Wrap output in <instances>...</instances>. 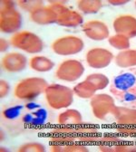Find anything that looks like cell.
<instances>
[{
  "instance_id": "cell-19",
  "label": "cell",
  "mask_w": 136,
  "mask_h": 152,
  "mask_svg": "<svg viewBox=\"0 0 136 152\" xmlns=\"http://www.w3.org/2000/svg\"><path fill=\"white\" fill-rule=\"evenodd\" d=\"M58 123L61 125H79L82 123V116L78 110H68L58 116Z\"/></svg>"
},
{
  "instance_id": "cell-8",
  "label": "cell",
  "mask_w": 136,
  "mask_h": 152,
  "mask_svg": "<svg viewBox=\"0 0 136 152\" xmlns=\"http://www.w3.org/2000/svg\"><path fill=\"white\" fill-rule=\"evenodd\" d=\"M50 3H52L50 7L57 14L56 24L62 26L75 27L83 23V17L79 13L68 9L58 1H50Z\"/></svg>"
},
{
  "instance_id": "cell-10",
  "label": "cell",
  "mask_w": 136,
  "mask_h": 152,
  "mask_svg": "<svg viewBox=\"0 0 136 152\" xmlns=\"http://www.w3.org/2000/svg\"><path fill=\"white\" fill-rule=\"evenodd\" d=\"M92 110L96 118L104 120L109 113L112 112L115 105L113 99L107 94H98L92 98Z\"/></svg>"
},
{
  "instance_id": "cell-26",
  "label": "cell",
  "mask_w": 136,
  "mask_h": 152,
  "mask_svg": "<svg viewBox=\"0 0 136 152\" xmlns=\"http://www.w3.org/2000/svg\"><path fill=\"white\" fill-rule=\"evenodd\" d=\"M46 150V148L44 145L40 143H36V142H30L22 145L21 147H19L18 151L19 152H44Z\"/></svg>"
},
{
  "instance_id": "cell-28",
  "label": "cell",
  "mask_w": 136,
  "mask_h": 152,
  "mask_svg": "<svg viewBox=\"0 0 136 152\" xmlns=\"http://www.w3.org/2000/svg\"><path fill=\"white\" fill-rule=\"evenodd\" d=\"M1 84H0V90H1V93H0V97L1 99H3L4 97H6L7 95L9 93L10 91V86L8 84V83L7 81L1 80Z\"/></svg>"
},
{
  "instance_id": "cell-31",
  "label": "cell",
  "mask_w": 136,
  "mask_h": 152,
  "mask_svg": "<svg viewBox=\"0 0 136 152\" xmlns=\"http://www.w3.org/2000/svg\"><path fill=\"white\" fill-rule=\"evenodd\" d=\"M3 137H4V133H3V130H1V141L3 140Z\"/></svg>"
},
{
  "instance_id": "cell-9",
  "label": "cell",
  "mask_w": 136,
  "mask_h": 152,
  "mask_svg": "<svg viewBox=\"0 0 136 152\" xmlns=\"http://www.w3.org/2000/svg\"><path fill=\"white\" fill-rule=\"evenodd\" d=\"M85 72L84 65L77 60L63 62L55 72L56 77L65 82H74L79 79Z\"/></svg>"
},
{
  "instance_id": "cell-29",
  "label": "cell",
  "mask_w": 136,
  "mask_h": 152,
  "mask_svg": "<svg viewBox=\"0 0 136 152\" xmlns=\"http://www.w3.org/2000/svg\"><path fill=\"white\" fill-rule=\"evenodd\" d=\"M0 46H1V52H6L9 47V44L4 38H1V45H0Z\"/></svg>"
},
{
  "instance_id": "cell-11",
  "label": "cell",
  "mask_w": 136,
  "mask_h": 152,
  "mask_svg": "<svg viewBox=\"0 0 136 152\" xmlns=\"http://www.w3.org/2000/svg\"><path fill=\"white\" fill-rule=\"evenodd\" d=\"M113 58V54L104 48L91 49L86 54V61L89 66L97 69L108 66Z\"/></svg>"
},
{
  "instance_id": "cell-32",
  "label": "cell",
  "mask_w": 136,
  "mask_h": 152,
  "mask_svg": "<svg viewBox=\"0 0 136 152\" xmlns=\"http://www.w3.org/2000/svg\"><path fill=\"white\" fill-rule=\"evenodd\" d=\"M135 7H136V2H135Z\"/></svg>"
},
{
  "instance_id": "cell-20",
  "label": "cell",
  "mask_w": 136,
  "mask_h": 152,
  "mask_svg": "<svg viewBox=\"0 0 136 152\" xmlns=\"http://www.w3.org/2000/svg\"><path fill=\"white\" fill-rule=\"evenodd\" d=\"M73 91L77 96H79L83 99H86V98L93 97L97 90L90 82L85 80V82L75 85Z\"/></svg>"
},
{
  "instance_id": "cell-21",
  "label": "cell",
  "mask_w": 136,
  "mask_h": 152,
  "mask_svg": "<svg viewBox=\"0 0 136 152\" xmlns=\"http://www.w3.org/2000/svg\"><path fill=\"white\" fill-rule=\"evenodd\" d=\"M86 81L90 82L95 87V89L97 91L104 89L109 84L108 78L105 75L100 74V73H93V74L89 75L86 78Z\"/></svg>"
},
{
  "instance_id": "cell-4",
  "label": "cell",
  "mask_w": 136,
  "mask_h": 152,
  "mask_svg": "<svg viewBox=\"0 0 136 152\" xmlns=\"http://www.w3.org/2000/svg\"><path fill=\"white\" fill-rule=\"evenodd\" d=\"M21 15L15 9L13 1H1V31L7 34L16 32L21 27Z\"/></svg>"
},
{
  "instance_id": "cell-27",
  "label": "cell",
  "mask_w": 136,
  "mask_h": 152,
  "mask_svg": "<svg viewBox=\"0 0 136 152\" xmlns=\"http://www.w3.org/2000/svg\"><path fill=\"white\" fill-rule=\"evenodd\" d=\"M17 3L21 8L32 13L37 8L42 7L44 2L43 1H18Z\"/></svg>"
},
{
  "instance_id": "cell-25",
  "label": "cell",
  "mask_w": 136,
  "mask_h": 152,
  "mask_svg": "<svg viewBox=\"0 0 136 152\" xmlns=\"http://www.w3.org/2000/svg\"><path fill=\"white\" fill-rule=\"evenodd\" d=\"M52 151H87L86 147L81 145H68V144H55L51 145Z\"/></svg>"
},
{
  "instance_id": "cell-17",
  "label": "cell",
  "mask_w": 136,
  "mask_h": 152,
  "mask_svg": "<svg viewBox=\"0 0 136 152\" xmlns=\"http://www.w3.org/2000/svg\"><path fill=\"white\" fill-rule=\"evenodd\" d=\"M115 64L122 68L136 66V50H126L115 57Z\"/></svg>"
},
{
  "instance_id": "cell-6",
  "label": "cell",
  "mask_w": 136,
  "mask_h": 152,
  "mask_svg": "<svg viewBox=\"0 0 136 152\" xmlns=\"http://www.w3.org/2000/svg\"><path fill=\"white\" fill-rule=\"evenodd\" d=\"M26 112L21 117V121L29 127H40L46 124L48 119L47 110L39 104L28 102L25 105Z\"/></svg>"
},
{
  "instance_id": "cell-24",
  "label": "cell",
  "mask_w": 136,
  "mask_h": 152,
  "mask_svg": "<svg viewBox=\"0 0 136 152\" xmlns=\"http://www.w3.org/2000/svg\"><path fill=\"white\" fill-rule=\"evenodd\" d=\"M23 109H24V107L21 105L8 107L2 111V116L6 120H9V121L15 120L21 115V112H22Z\"/></svg>"
},
{
  "instance_id": "cell-30",
  "label": "cell",
  "mask_w": 136,
  "mask_h": 152,
  "mask_svg": "<svg viewBox=\"0 0 136 152\" xmlns=\"http://www.w3.org/2000/svg\"><path fill=\"white\" fill-rule=\"evenodd\" d=\"M128 1H109V3H111L112 5H124L125 3H127Z\"/></svg>"
},
{
  "instance_id": "cell-22",
  "label": "cell",
  "mask_w": 136,
  "mask_h": 152,
  "mask_svg": "<svg viewBox=\"0 0 136 152\" xmlns=\"http://www.w3.org/2000/svg\"><path fill=\"white\" fill-rule=\"evenodd\" d=\"M78 7L85 14H94L102 7V1H79Z\"/></svg>"
},
{
  "instance_id": "cell-2",
  "label": "cell",
  "mask_w": 136,
  "mask_h": 152,
  "mask_svg": "<svg viewBox=\"0 0 136 152\" xmlns=\"http://www.w3.org/2000/svg\"><path fill=\"white\" fill-rule=\"evenodd\" d=\"M48 83L39 77H30L19 82L15 87V96L21 100L32 101L46 91Z\"/></svg>"
},
{
  "instance_id": "cell-18",
  "label": "cell",
  "mask_w": 136,
  "mask_h": 152,
  "mask_svg": "<svg viewBox=\"0 0 136 152\" xmlns=\"http://www.w3.org/2000/svg\"><path fill=\"white\" fill-rule=\"evenodd\" d=\"M29 66L36 72H46L51 71L54 68V64L52 60L45 56H34L30 59Z\"/></svg>"
},
{
  "instance_id": "cell-13",
  "label": "cell",
  "mask_w": 136,
  "mask_h": 152,
  "mask_svg": "<svg viewBox=\"0 0 136 152\" xmlns=\"http://www.w3.org/2000/svg\"><path fill=\"white\" fill-rule=\"evenodd\" d=\"M27 59L24 54L18 53H11L5 55L2 59V67L10 72H21L26 69Z\"/></svg>"
},
{
  "instance_id": "cell-1",
  "label": "cell",
  "mask_w": 136,
  "mask_h": 152,
  "mask_svg": "<svg viewBox=\"0 0 136 152\" xmlns=\"http://www.w3.org/2000/svg\"><path fill=\"white\" fill-rule=\"evenodd\" d=\"M110 91L123 105L136 109V66L116 75L110 84Z\"/></svg>"
},
{
  "instance_id": "cell-3",
  "label": "cell",
  "mask_w": 136,
  "mask_h": 152,
  "mask_svg": "<svg viewBox=\"0 0 136 152\" xmlns=\"http://www.w3.org/2000/svg\"><path fill=\"white\" fill-rule=\"evenodd\" d=\"M45 94L49 106L55 110L67 108L73 102L74 91L66 86L60 84L48 85Z\"/></svg>"
},
{
  "instance_id": "cell-7",
  "label": "cell",
  "mask_w": 136,
  "mask_h": 152,
  "mask_svg": "<svg viewBox=\"0 0 136 152\" xmlns=\"http://www.w3.org/2000/svg\"><path fill=\"white\" fill-rule=\"evenodd\" d=\"M85 46L81 38L76 36H65L52 44V50L59 55H72L79 53Z\"/></svg>"
},
{
  "instance_id": "cell-16",
  "label": "cell",
  "mask_w": 136,
  "mask_h": 152,
  "mask_svg": "<svg viewBox=\"0 0 136 152\" xmlns=\"http://www.w3.org/2000/svg\"><path fill=\"white\" fill-rule=\"evenodd\" d=\"M113 116L119 124L134 125L136 124V109L130 107H114Z\"/></svg>"
},
{
  "instance_id": "cell-23",
  "label": "cell",
  "mask_w": 136,
  "mask_h": 152,
  "mask_svg": "<svg viewBox=\"0 0 136 152\" xmlns=\"http://www.w3.org/2000/svg\"><path fill=\"white\" fill-rule=\"evenodd\" d=\"M109 43L112 46L120 50H126L130 47L129 38L122 34H116V35L112 36L109 39Z\"/></svg>"
},
{
  "instance_id": "cell-14",
  "label": "cell",
  "mask_w": 136,
  "mask_h": 152,
  "mask_svg": "<svg viewBox=\"0 0 136 152\" xmlns=\"http://www.w3.org/2000/svg\"><path fill=\"white\" fill-rule=\"evenodd\" d=\"M85 34L93 40L102 41L109 36V29L107 26L101 21H89L83 26Z\"/></svg>"
},
{
  "instance_id": "cell-15",
  "label": "cell",
  "mask_w": 136,
  "mask_h": 152,
  "mask_svg": "<svg viewBox=\"0 0 136 152\" xmlns=\"http://www.w3.org/2000/svg\"><path fill=\"white\" fill-rule=\"evenodd\" d=\"M30 18L35 24L46 26V25L56 23L57 14L50 6L42 7L30 13Z\"/></svg>"
},
{
  "instance_id": "cell-12",
  "label": "cell",
  "mask_w": 136,
  "mask_h": 152,
  "mask_svg": "<svg viewBox=\"0 0 136 152\" xmlns=\"http://www.w3.org/2000/svg\"><path fill=\"white\" fill-rule=\"evenodd\" d=\"M113 28L117 34L128 38L136 36V18L132 15L119 16L113 22Z\"/></svg>"
},
{
  "instance_id": "cell-5",
  "label": "cell",
  "mask_w": 136,
  "mask_h": 152,
  "mask_svg": "<svg viewBox=\"0 0 136 152\" xmlns=\"http://www.w3.org/2000/svg\"><path fill=\"white\" fill-rule=\"evenodd\" d=\"M11 45L15 48L28 53H38L42 52L44 44L42 39L31 32H17L11 37Z\"/></svg>"
}]
</instances>
